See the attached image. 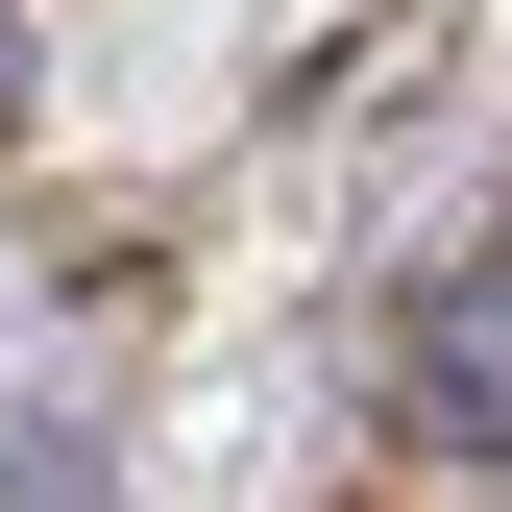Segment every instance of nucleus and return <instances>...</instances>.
I'll list each match as a JSON object with an SVG mask.
<instances>
[{"label": "nucleus", "mask_w": 512, "mask_h": 512, "mask_svg": "<svg viewBox=\"0 0 512 512\" xmlns=\"http://www.w3.org/2000/svg\"><path fill=\"white\" fill-rule=\"evenodd\" d=\"M391 439H439V464H512V220L391 317Z\"/></svg>", "instance_id": "obj_1"}]
</instances>
